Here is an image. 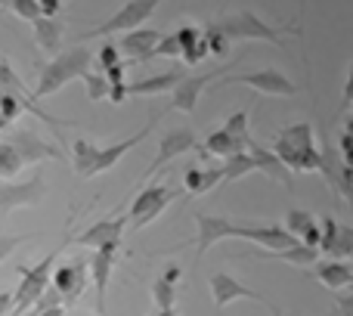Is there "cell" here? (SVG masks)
Wrapping results in <instances>:
<instances>
[{
  "label": "cell",
  "mask_w": 353,
  "mask_h": 316,
  "mask_svg": "<svg viewBox=\"0 0 353 316\" xmlns=\"http://www.w3.org/2000/svg\"><path fill=\"white\" fill-rule=\"evenodd\" d=\"M223 128L230 130L232 137H239V140H251V130H248V109H239L236 115H230L223 121Z\"/></svg>",
  "instance_id": "cell-34"
},
{
  "label": "cell",
  "mask_w": 353,
  "mask_h": 316,
  "mask_svg": "<svg viewBox=\"0 0 353 316\" xmlns=\"http://www.w3.org/2000/svg\"><path fill=\"white\" fill-rule=\"evenodd\" d=\"M68 242H72V236L62 239V242L56 245V248L50 251L41 264H34V267L16 264V273L22 276V279H19V288L12 292V313H16V316H22L25 310H31V304H34V301L50 288V279H53V264H56V257L65 251Z\"/></svg>",
  "instance_id": "cell-5"
},
{
  "label": "cell",
  "mask_w": 353,
  "mask_h": 316,
  "mask_svg": "<svg viewBox=\"0 0 353 316\" xmlns=\"http://www.w3.org/2000/svg\"><path fill=\"white\" fill-rule=\"evenodd\" d=\"M313 276H316V279L323 282L325 288H344V286H353V273H350V267H347V264H341V261H329V264H323V267L313 270Z\"/></svg>",
  "instance_id": "cell-29"
},
{
  "label": "cell",
  "mask_w": 353,
  "mask_h": 316,
  "mask_svg": "<svg viewBox=\"0 0 353 316\" xmlns=\"http://www.w3.org/2000/svg\"><path fill=\"white\" fill-rule=\"evenodd\" d=\"M10 10L16 12V16H22L25 22H34L37 16H43V12H41V0H10Z\"/></svg>",
  "instance_id": "cell-35"
},
{
  "label": "cell",
  "mask_w": 353,
  "mask_h": 316,
  "mask_svg": "<svg viewBox=\"0 0 353 316\" xmlns=\"http://www.w3.org/2000/svg\"><path fill=\"white\" fill-rule=\"evenodd\" d=\"M273 152L282 158L292 170H325V152L316 146V134H313V124L310 121H301V124H288L276 134L273 140Z\"/></svg>",
  "instance_id": "cell-1"
},
{
  "label": "cell",
  "mask_w": 353,
  "mask_h": 316,
  "mask_svg": "<svg viewBox=\"0 0 353 316\" xmlns=\"http://www.w3.org/2000/svg\"><path fill=\"white\" fill-rule=\"evenodd\" d=\"M180 72H165L155 78H140L137 84H128V97H159V93H171L180 84Z\"/></svg>",
  "instance_id": "cell-26"
},
{
  "label": "cell",
  "mask_w": 353,
  "mask_h": 316,
  "mask_svg": "<svg viewBox=\"0 0 353 316\" xmlns=\"http://www.w3.org/2000/svg\"><path fill=\"white\" fill-rule=\"evenodd\" d=\"M211 298H214V307H217V310H223L226 304H232V301H239V298H251V301H263V304H270L261 292L242 286V282H239L236 276H230V273H214L211 276Z\"/></svg>",
  "instance_id": "cell-16"
},
{
  "label": "cell",
  "mask_w": 353,
  "mask_h": 316,
  "mask_svg": "<svg viewBox=\"0 0 353 316\" xmlns=\"http://www.w3.org/2000/svg\"><path fill=\"white\" fill-rule=\"evenodd\" d=\"M10 143L19 149V155H22L25 164H37V161H43V158H53V161H62V158H65L53 143H43L34 130H19V134H12Z\"/></svg>",
  "instance_id": "cell-20"
},
{
  "label": "cell",
  "mask_w": 353,
  "mask_h": 316,
  "mask_svg": "<svg viewBox=\"0 0 353 316\" xmlns=\"http://www.w3.org/2000/svg\"><path fill=\"white\" fill-rule=\"evenodd\" d=\"M254 257H261V261H285L292 264V267H313V264L319 261V248H310V245L304 242H294L288 245V248H279V251H254Z\"/></svg>",
  "instance_id": "cell-23"
},
{
  "label": "cell",
  "mask_w": 353,
  "mask_h": 316,
  "mask_svg": "<svg viewBox=\"0 0 353 316\" xmlns=\"http://www.w3.org/2000/svg\"><path fill=\"white\" fill-rule=\"evenodd\" d=\"M316 224V217H313L310 211H298V208H294V211H288L285 214V230L288 233H294V236H304L307 230H310V226Z\"/></svg>",
  "instance_id": "cell-33"
},
{
  "label": "cell",
  "mask_w": 353,
  "mask_h": 316,
  "mask_svg": "<svg viewBox=\"0 0 353 316\" xmlns=\"http://www.w3.org/2000/svg\"><path fill=\"white\" fill-rule=\"evenodd\" d=\"M338 152H341L344 164H353V140L347 134H341V143H338Z\"/></svg>",
  "instance_id": "cell-43"
},
{
  "label": "cell",
  "mask_w": 353,
  "mask_h": 316,
  "mask_svg": "<svg viewBox=\"0 0 353 316\" xmlns=\"http://www.w3.org/2000/svg\"><path fill=\"white\" fill-rule=\"evenodd\" d=\"M22 168H25V161L19 155V149L10 140H0V180L3 177H16Z\"/></svg>",
  "instance_id": "cell-31"
},
{
  "label": "cell",
  "mask_w": 353,
  "mask_h": 316,
  "mask_svg": "<svg viewBox=\"0 0 353 316\" xmlns=\"http://www.w3.org/2000/svg\"><path fill=\"white\" fill-rule=\"evenodd\" d=\"M353 103V53H350V78H347V87H344V97H341V106Z\"/></svg>",
  "instance_id": "cell-45"
},
{
  "label": "cell",
  "mask_w": 353,
  "mask_h": 316,
  "mask_svg": "<svg viewBox=\"0 0 353 316\" xmlns=\"http://www.w3.org/2000/svg\"><path fill=\"white\" fill-rule=\"evenodd\" d=\"M90 62H93V53L84 43H74L72 50H59V53L41 68V81H37V87H34V99L53 97L68 81L81 78V75L90 68Z\"/></svg>",
  "instance_id": "cell-4"
},
{
  "label": "cell",
  "mask_w": 353,
  "mask_h": 316,
  "mask_svg": "<svg viewBox=\"0 0 353 316\" xmlns=\"http://www.w3.org/2000/svg\"><path fill=\"white\" fill-rule=\"evenodd\" d=\"M90 261H84V257H72V261L59 264V267L53 270V288L62 295V301L65 304H72V301H78L81 295L87 292V286H90Z\"/></svg>",
  "instance_id": "cell-11"
},
{
  "label": "cell",
  "mask_w": 353,
  "mask_h": 316,
  "mask_svg": "<svg viewBox=\"0 0 353 316\" xmlns=\"http://www.w3.org/2000/svg\"><path fill=\"white\" fill-rule=\"evenodd\" d=\"M199 149V155H220V158H230L236 152H245L248 149V140H239V137H232L226 128L214 130L211 137L205 140V146H195Z\"/></svg>",
  "instance_id": "cell-24"
},
{
  "label": "cell",
  "mask_w": 353,
  "mask_h": 316,
  "mask_svg": "<svg viewBox=\"0 0 353 316\" xmlns=\"http://www.w3.org/2000/svg\"><path fill=\"white\" fill-rule=\"evenodd\" d=\"M25 239H28V236H3V239H0V264H3V257H10L12 251L25 242Z\"/></svg>",
  "instance_id": "cell-39"
},
{
  "label": "cell",
  "mask_w": 353,
  "mask_h": 316,
  "mask_svg": "<svg viewBox=\"0 0 353 316\" xmlns=\"http://www.w3.org/2000/svg\"><path fill=\"white\" fill-rule=\"evenodd\" d=\"M276 316H279V310H276Z\"/></svg>",
  "instance_id": "cell-52"
},
{
  "label": "cell",
  "mask_w": 353,
  "mask_h": 316,
  "mask_svg": "<svg viewBox=\"0 0 353 316\" xmlns=\"http://www.w3.org/2000/svg\"><path fill=\"white\" fill-rule=\"evenodd\" d=\"M97 62L103 66V72H105L109 66H118V62H124L121 59V50H118L115 43H103V50L97 53Z\"/></svg>",
  "instance_id": "cell-38"
},
{
  "label": "cell",
  "mask_w": 353,
  "mask_h": 316,
  "mask_svg": "<svg viewBox=\"0 0 353 316\" xmlns=\"http://www.w3.org/2000/svg\"><path fill=\"white\" fill-rule=\"evenodd\" d=\"M118 248H121V242L103 245V248H97L90 257V276H93V286H97V310L103 316L109 313L105 298H109V276H112V267H115V261H118Z\"/></svg>",
  "instance_id": "cell-14"
},
{
  "label": "cell",
  "mask_w": 353,
  "mask_h": 316,
  "mask_svg": "<svg viewBox=\"0 0 353 316\" xmlns=\"http://www.w3.org/2000/svg\"><path fill=\"white\" fill-rule=\"evenodd\" d=\"M217 183H223V168H189L183 174V186L189 195H205Z\"/></svg>",
  "instance_id": "cell-27"
},
{
  "label": "cell",
  "mask_w": 353,
  "mask_h": 316,
  "mask_svg": "<svg viewBox=\"0 0 353 316\" xmlns=\"http://www.w3.org/2000/svg\"><path fill=\"white\" fill-rule=\"evenodd\" d=\"M195 226H199V233H195V239H189V242L176 245V248H189V245H195V264L192 267H199L201 257H205V251H211L214 245L220 242V239H236V226L239 224H230L226 217H217V214H195ZM176 248H161L155 251V255H171Z\"/></svg>",
  "instance_id": "cell-7"
},
{
  "label": "cell",
  "mask_w": 353,
  "mask_h": 316,
  "mask_svg": "<svg viewBox=\"0 0 353 316\" xmlns=\"http://www.w3.org/2000/svg\"><path fill=\"white\" fill-rule=\"evenodd\" d=\"M161 37H165V31L161 28H134V31H124L121 34L118 50L134 53V62H149L152 59V50L159 47Z\"/></svg>",
  "instance_id": "cell-19"
},
{
  "label": "cell",
  "mask_w": 353,
  "mask_h": 316,
  "mask_svg": "<svg viewBox=\"0 0 353 316\" xmlns=\"http://www.w3.org/2000/svg\"><path fill=\"white\" fill-rule=\"evenodd\" d=\"M195 146H199V140H195L192 130H171V134H165V137H161V143H159V155H155L152 164L143 170V180H152V174H159L168 161H174V158L192 152Z\"/></svg>",
  "instance_id": "cell-15"
},
{
  "label": "cell",
  "mask_w": 353,
  "mask_h": 316,
  "mask_svg": "<svg viewBox=\"0 0 353 316\" xmlns=\"http://www.w3.org/2000/svg\"><path fill=\"white\" fill-rule=\"evenodd\" d=\"M223 84H245L261 90L263 97H282V99H292L301 93L298 84L292 78H285L282 72H276V68H261V72H248V75H226V78L217 81V87Z\"/></svg>",
  "instance_id": "cell-9"
},
{
  "label": "cell",
  "mask_w": 353,
  "mask_h": 316,
  "mask_svg": "<svg viewBox=\"0 0 353 316\" xmlns=\"http://www.w3.org/2000/svg\"><path fill=\"white\" fill-rule=\"evenodd\" d=\"M344 134H347V137H350V140H353V118H350V121H347V124H344Z\"/></svg>",
  "instance_id": "cell-49"
},
{
  "label": "cell",
  "mask_w": 353,
  "mask_h": 316,
  "mask_svg": "<svg viewBox=\"0 0 353 316\" xmlns=\"http://www.w3.org/2000/svg\"><path fill=\"white\" fill-rule=\"evenodd\" d=\"M155 316H176V310H174V307H168V310H159Z\"/></svg>",
  "instance_id": "cell-50"
},
{
  "label": "cell",
  "mask_w": 353,
  "mask_h": 316,
  "mask_svg": "<svg viewBox=\"0 0 353 316\" xmlns=\"http://www.w3.org/2000/svg\"><path fill=\"white\" fill-rule=\"evenodd\" d=\"M230 72V66H220L214 68V72H205V75H189V78H180V84L171 90V106L176 112H186V115H192L195 109H199L201 103V93L208 90V87L214 84V81H220L223 75Z\"/></svg>",
  "instance_id": "cell-12"
},
{
  "label": "cell",
  "mask_w": 353,
  "mask_h": 316,
  "mask_svg": "<svg viewBox=\"0 0 353 316\" xmlns=\"http://www.w3.org/2000/svg\"><path fill=\"white\" fill-rule=\"evenodd\" d=\"M103 75L109 78V84H124V75H128V62H118V66H109Z\"/></svg>",
  "instance_id": "cell-41"
},
{
  "label": "cell",
  "mask_w": 353,
  "mask_h": 316,
  "mask_svg": "<svg viewBox=\"0 0 353 316\" xmlns=\"http://www.w3.org/2000/svg\"><path fill=\"white\" fill-rule=\"evenodd\" d=\"M159 118L161 115H152V121L146 124V128H140L134 137H128V140H121V143H112V146H105V149H99V146H93L90 140H74V146H72V164H74V170H78V177L81 180H87V177H97V174H103V170H109V168H115L118 161H121V155L124 152H130L134 146H140L143 140H146L149 134H152V128L159 124Z\"/></svg>",
  "instance_id": "cell-2"
},
{
  "label": "cell",
  "mask_w": 353,
  "mask_h": 316,
  "mask_svg": "<svg viewBox=\"0 0 353 316\" xmlns=\"http://www.w3.org/2000/svg\"><path fill=\"white\" fill-rule=\"evenodd\" d=\"M81 81L87 84V97H90V103H103V99H109L112 84H109V78H105V75H97V72H90V68H87V72L81 75Z\"/></svg>",
  "instance_id": "cell-32"
},
{
  "label": "cell",
  "mask_w": 353,
  "mask_h": 316,
  "mask_svg": "<svg viewBox=\"0 0 353 316\" xmlns=\"http://www.w3.org/2000/svg\"><path fill=\"white\" fill-rule=\"evenodd\" d=\"M205 37H208V47H211V53L223 56L226 50H230V37H226L220 28H214V25H208V28H205Z\"/></svg>",
  "instance_id": "cell-36"
},
{
  "label": "cell",
  "mask_w": 353,
  "mask_h": 316,
  "mask_svg": "<svg viewBox=\"0 0 353 316\" xmlns=\"http://www.w3.org/2000/svg\"><path fill=\"white\" fill-rule=\"evenodd\" d=\"M0 93L16 97L19 106H22V112H31V115L41 118V121L50 124V128H59V124H68V128H72L74 124V121H65V118H56V115H50V112H43L41 106H37V99H34V90H28V87L22 84V78L12 72V66L6 59H0Z\"/></svg>",
  "instance_id": "cell-10"
},
{
  "label": "cell",
  "mask_w": 353,
  "mask_h": 316,
  "mask_svg": "<svg viewBox=\"0 0 353 316\" xmlns=\"http://www.w3.org/2000/svg\"><path fill=\"white\" fill-rule=\"evenodd\" d=\"M176 41H180V56L186 66H199L205 56H211V47H208L205 28H195V25H183V28L174 31Z\"/></svg>",
  "instance_id": "cell-22"
},
{
  "label": "cell",
  "mask_w": 353,
  "mask_h": 316,
  "mask_svg": "<svg viewBox=\"0 0 353 316\" xmlns=\"http://www.w3.org/2000/svg\"><path fill=\"white\" fill-rule=\"evenodd\" d=\"M301 242H304V245H310V248H319V242H323V224H319V220H316V224H313L310 230H307L304 236H301Z\"/></svg>",
  "instance_id": "cell-40"
},
{
  "label": "cell",
  "mask_w": 353,
  "mask_h": 316,
  "mask_svg": "<svg viewBox=\"0 0 353 316\" xmlns=\"http://www.w3.org/2000/svg\"><path fill=\"white\" fill-rule=\"evenodd\" d=\"M124 230H128V217H112V220H97L90 224L81 236H74L72 242L81 248H103V245H115L121 242Z\"/></svg>",
  "instance_id": "cell-17"
},
{
  "label": "cell",
  "mask_w": 353,
  "mask_h": 316,
  "mask_svg": "<svg viewBox=\"0 0 353 316\" xmlns=\"http://www.w3.org/2000/svg\"><path fill=\"white\" fill-rule=\"evenodd\" d=\"M176 282H180V267H168L161 279L152 282V301L159 304V310H168L176 304Z\"/></svg>",
  "instance_id": "cell-28"
},
{
  "label": "cell",
  "mask_w": 353,
  "mask_h": 316,
  "mask_svg": "<svg viewBox=\"0 0 353 316\" xmlns=\"http://www.w3.org/2000/svg\"><path fill=\"white\" fill-rule=\"evenodd\" d=\"M214 28H220L230 41H267V43H276L279 50H285V34L292 37H301V28L292 25H267L257 12L251 10H236V12H226V16L214 19Z\"/></svg>",
  "instance_id": "cell-3"
},
{
  "label": "cell",
  "mask_w": 353,
  "mask_h": 316,
  "mask_svg": "<svg viewBox=\"0 0 353 316\" xmlns=\"http://www.w3.org/2000/svg\"><path fill=\"white\" fill-rule=\"evenodd\" d=\"M323 224V242H319V251L332 257H347L353 255V230L350 226H341L335 217L319 220Z\"/></svg>",
  "instance_id": "cell-21"
},
{
  "label": "cell",
  "mask_w": 353,
  "mask_h": 316,
  "mask_svg": "<svg viewBox=\"0 0 353 316\" xmlns=\"http://www.w3.org/2000/svg\"><path fill=\"white\" fill-rule=\"evenodd\" d=\"M0 6H3V10H10V0H0Z\"/></svg>",
  "instance_id": "cell-51"
},
{
  "label": "cell",
  "mask_w": 353,
  "mask_h": 316,
  "mask_svg": "<svg viewBox=\"0 0 353 316\" xmlns=\"http://www.w3.org/2000/svg\"><path fill=\"white\" fill-rule=\"evenodd\" d=\"M34 43L43 50V53H59L62 47V22L56 16H37L34 22Z\"/></svg>",
  "instance_id": "cell-25"
},
{
  "label": "cell",
  "mask_w": 353,
  "mask_h": 316,
  "mask_svg": "<svg viewBox=\"0 0 353 316\" xmlns=\"http://www.w3.org/2000/svg\"><path fill=\"white\" fill-rule=\"evenodd\" d=\"M41 199H43L41 174H34L31 180H22V183H0V217H10L16 208L41 205Z\"/></svg>",
  "instance_id": "cell-13"
},
{
  "label": "cell",
  "mask_w": 353,
  "mask_h": 316,
  "mask_svg": "<svg viewBox=\"0 0 353 316\" xmlns=\"http://www.w3.org/2000/svg\"><path fill=\"white\" fill-rule=\"evenodd\" d=\"M248 152L254 155V161H257V170H261L263 177H270V180L282 183V186H285L288 192H292V189H294V180H292V174H294V170L288 168V164L282 161V158L276 155L273 149H263L261 143L248 140Z\"/></svg>",
  "instance_id": "cell-18"
},
{
  "label": "cell",
  "mask_w": 353,
  "mask_h": 316,
  "mask_svg": "<svg viewBox=\"0 0 353 316\" xmlns=\"http://www.w3.org/2000/svg\"><path fill=\"white\" fill-rule=\"evenodd\" d=\"M159 56H168V59H176V56H180V41H176V34L161 37L159 47L152 50V59H159Z\"/></svg>",
  "instance_id": "cell-37"
},
{
  "label": "cell",
  "mask_w": 353,
  "mask_h": 316,
  "mask_svg": "<svg viewBox=\"0 0 353 316\" xmlns=\"http://www.w3.org/2000/svg\"><path fill=\"white\" fill-rule=\"evenodd\" d=\"M251 170H257V161H254V155L245 149V152H236V155H230L223 161V183H236V180H242V177H248Z\"/></svg>",
  "instance_id": "cell-30"
},
{
  "label": "cell",
  "mask_w": 353,
  "mask_h": 316,
  "mask_svg": "<svg viewBox=\"0 0 353 316\" xmlns=\"http://www.w3.org/2000/svg\"><path fill=\"white\" fill-rule=\"evenodd\" d=\"M109 99L112 103H124V99H128V84H112Z\"/></svg>",
  "instance_id": "cell-44"
},
{
  "label": "cell",
  "mask_w": 353,
  "mask_h": 316,
  "mask_svg": "<svg viewBox=\"0 0 353 316\" xmlns=\"http://www.w3.org/2000/svg\"><path fill=\"white\" fill-rule=\"evenodd\" d=\"M159 3H165V0H130V3H124L121 10L112 12L105 22H99V25H93L90 31H84V34H81V41H90V37H109V34H124V31L140 28V25L146 22L155 10H159Z\"/></svg>",
  "instance_id": "cell-6"
},
{
  "label": "cell",
  "mask_w": 353,
  "mask_h": 316,
  "mask_svg": "<svg viewBox=\"0 0 353 316\" xmlns=\"http://www.w3.org/2000/svg\"><path fill=\"white\" fill-rule=\"evenodd\" d=\"M12 313V292H3L0 295V316Z\"/></svg>",
  "instance_id": "cell-47"
},
{
  "label": "cell",
  "mask_w": 353,
  "mask_h": 316,
  "mask_svg": "<svg viewBox=\"0 0 353 316\" xmlns=\"http://www.w3.org/2000/svg\"><path fill=\"white\" fill-rule=\"evenodd\" d=\"M171 201H174V183H149V186L134 199V205H130V214H128L130 226L128 230H143V226H149Z\"/></svg>",
  "instance_id": "cell-8"
},
{
  "label": "cell",
  "mask_w": 353,
  "mask_h": 316,
  "mask_svg": "<svg viewBox=\"0 0 353 316\" xmlns=\"http://www.w3.org/2000/svg\"><path fill=\"white\" fill-rule=\"evenodd\" d=\"M37 316H65V304H56V307H47V310H41Z\"/></svg>",
  "instance_id": "cell-48"
},
{
  "label": "cell",
  "mask_w": 353,
  "mask_h": 316,
  "mask_svg": "<svg viewBox=\"0 0 353 316\" xmlns=\"http://www.w3.org/2000/svg\"><path fill=\"white\" fill-rule=\"evenodd\" d=\"M338 316H353V288L344 295H338Z\"/></svg>",
  "instance_id": "cell-42"
},
{
  "label": "cell",
  "mask_w": 353,
  "mask_h": 316,
  "mask_svg": "<svg viewBox=\"0 0 353 316\" xmlns=\"http://www.w3.org/2000/svg\"><path fill=\"white\" fill-rule=\"evenodd\" d=\"M62 6V0H41V12L43 16H56Z\"/></svg>",
  "instance_id": "cell-46"
}]
</instances>
